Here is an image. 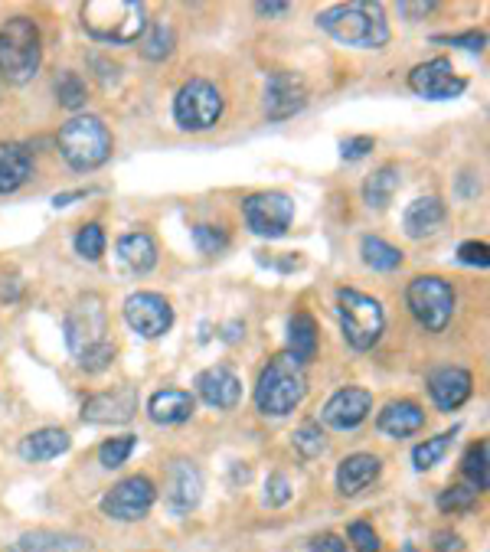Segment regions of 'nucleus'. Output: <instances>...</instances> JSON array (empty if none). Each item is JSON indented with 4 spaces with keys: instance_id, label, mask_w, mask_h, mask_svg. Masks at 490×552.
<instances>
[{
    "instance_id": "nucleus-1",
    "label": "nucleus",
    "mask_w": 490,
    "mask_h": 552,
    "mask_svg": "<svg viewBox=\"0 0 490 552\" xmlns=\"http://www.w3.org/2000/svg\"><path fill=\"white\" fill-rule=\"evenodd\" d=\"M317 27L337 43L357 46V49H379L389 43V23L379 4L370 0H350V4L327 7L317 14Z\"/></svg>"
},
{
    "instance_id": "nucleus-2",
    "label": "nucleus",
    "mask_w": 490,
    "mask_h": 552,
    "mask_svg": "<svg viewBox=\"0 0 490 552\" xmlns=\"http://www.w3.org/2000/svg\"><path fill=\"white\" fill-rule=\"evenodd\" d=\"M105 308L98 298H85L66 317V343L85 373H102L115 360V343L105 337Z\"/></svg>"
},
{
    "instance_id": "nucleus-3",
    "label": "nucleus",
    "mask_w": 490,
    "mask_h": 552,
    "mask_svg": "<svg viewBox=\"0 0 490 552\" xmlns=\"http://www.w3.org/2000/svg\"><path fill=\"white\" fill-rule=\"evenodd\" d=\"M82 27L98 43H138L147 30V7L138 0H89L82 4Z\"/></svg>"
},
{
    "instance_id": "nucleus-4",
    "label": "nucleus",
    "mask_w": 490,
    "mask_h": 552,
    "mask_svg": "<svg viewBox=\"0 0 490 552\" xmlns=\"http://www.w3.org/2000/svg\"><path fill=\"white\" fill-rule=\"evenodd\" d=\"M308 396V376H304V363L294 360L291 353H278V357L268 360V366L259 376V386H255V406L262 415H291L301 406V399Z\"/></svg>"
},
{
    "instance_id": "nucleus-5",
    "label": "nucleus",
    "mask_w": 490,
    "mask_h": 552,
    "mask_svg": "<svg viewBox=\"0 0 490 552\" xmlns=\"http://www.w3.org/2000/svg\"><path fill=\"white\" fill-rule=\"evenodd\" d=\"M40 30L30 17H10L0 27V76L7 82H30L40 69Z\"/></svg>"
},
{
    "instance_id": "nucleus-6",
    "label": "nucleus",
    "mask_w": 490,
    "mask_h": 552,
    "mask_svg": "<svg viewBox=\"0 0 490 552\" xmlns=\"http://www.w3.org/2000/svg\"><path fill=\"white\" fill-rule=\"evenodd\" d=\"M59 151L72 170H95L112 157V131L105 128L102 118L76 115L59 131Z\"/></svg>"
},
{
    "instance_id": "nucleus-7",
    "label": "nucleus",
    "mask_w": 490,
    "mask_h": 552,
    "mask_svg": "<svg viewBox=\"0 0 490 552\" xmlns=\"http://www.w3.org/2000/svg\"><path fill=\"white\" fill-rule=\"evenodd\" d=\"M337 314L343 337L353 350H373L386 330V314L373 294H363L357 288H340L337 294Z\"/></svg>"
},
{
    "instance_id": "nucleus-8",
    "label": "nucleus",
    "mask_w": 490,
    "mask_h": 552,
    "mask_svg": "<svg viewBox=\"0 0 490 552\" xmlns=\"http://www.w3.org/2000/svg\"><path fill=\"white\" fill-rule=\"evenodd\" d=\"M406 304L415 321L438 334L451 324V314H455V288L438 275H419L406 288Z\"/></svg>"
},
{
    "instance_id": "nucleus-9",
    "label": "nucleus",
    "mask_w": 490,
    "mask_h": 552,
    "mask_svg": "<svg viewBox=\"0 0 490 552\" xmlns=\"http://www.w3.org/2000/svg\"><path fill=\"white\" fill-rule=\"evenodd\" d=\"M219 115H223V95L206 79H190L174 98V118L183 131H210Z\"/></svg>"
},
{
    "instance_id": "nucleus-10",
    "label": "nucleus",
    "mask_w": 490,
    "mask_h": 552,
    "mask_svg": "<svg viewBox=\"0 0 490 552\" xmlns=\"http://www.w3.org/2000/svg\"><path fill=\"white\" fill-rule=\"evenodd\" d=\"M242 216L255 236L262 239H281L294 219V203L285 193H252L249 200L242 203Z\"/></svg>"
},
{
    "instance_id": "nucleus-11",
    "label": "nucleus",
    "mask_w": 490,
    "mask_h": 552,
    "mask_svg": "<svg viewBox=\"0 0 490 552\" xmlns=\"http://www.w3.org/2000/svg\"><path fill=\"white\" fill-rule=\"evenodd\" d=\"M154 500H157V490L151 484V477L134 474V477H125V481H118L102 497V513L112 520H121V523H134V520H144L147 513H151Z\"/></svg>"
},
{
    "instance_id": "nucleus-12",
    "label": "nucleus",
    "mask_w": 490,
    "mask_h": 552,
    "mask_svg": "<svg viewBox=\"0 0 490 552\" xmlns=\"http://www.w3.org/2000/svg\"><path fill=\"white\" fill-rule=\"evenodd\" d=\"M125 321L134 334L154 340V337H164L167 330L174 327V308H170V301L164 294L141 291V294H131L125 301Z\"/></svg>"
},
{
    "instance_id": "nucleus-13",
    "label": "nucleus",
    "mask_w": 490,
    "mask_h": 552,
    "mask_svg": "<svg viewBox=\"0 0 490 552\" xmlns=\"http://www.w3.org/2000/svg\"><path fill=\"white\" fill-rule=\"evenodd\" d=\"M409 85H412L415 95L432 98V102L458 98L464 89H468V82L455 76V66H451V59H445V56L428 59V63L415 66V69L409 72Z\"/></svg>"
},
{
    "instance_id": "nucleus-14",
    "label": "nucleus",
    "mask_w": 490,
    "mask_h": 552,
    "mask_svg": "<svg viewBox=\"0 0 490 552\" xmlns=\"http://www.w3.org/2000/svg\"><path fill=\"white\" fill-rule=\"evenodd\" d=\"M304 105H308V85H304L298 72L278 69L268 76L265 82V115L268 118L272 121L294 118Z\"/></svg>"
},
{
    "instance_id": "nucleus-15",
    "label": "nucleus",
    "mask_w": 490,
    "mask_h": 552,
    "mask_svg": "<svg viewBox=\"0 0 490 552\" xmlns=\"http://www.w3.org/2000/svg\"><path fill=\"white\" fill-rule=\"evenodd\" d=\"M370 409H373L370 392L357 389V386H347V389H340L327 399L321 419H324V425L337 428V432H353V428L366 422Z\"/></svg>"
},
{
    "instance_id": "nucleus-16",
    "label": "nucleus",
    "mask_w": 490,
    "mask_h": 552,
    "mask_svg": "<svg viewBox=\"0 0 490 552\" xmlns=\"http://www.w3.org/2000/svg\"><path fill=\"white\" fill-rule=\"evenodd\" d=\"M134 412H138V392H131V389L98 392V396L85 399L82 422H92V425H121V422H131Z\"/></svg>"
},
{
    "instance_id": "nucleus-17",
    "label": "nucleus",
    "mask_w": 490,
    "mask_h": 552,
    "mask_svg": "<svg viewBox=\"0 0 490 552\" xmlns=\"http://www.w3.org/2000/svg\"><path fill=\"white\" fill-rule=\"evenodd\" d=\"M471 389H474V379L461 366H441V370L428 376V396H432V402L441 412L461 409L471 399Z\"/></svg>"
},
{
    "instance_id": "nucleus-18",
    "label": "nucleus",
    "mask_w": 490,
    "mask_h": 552,
    "mask_svg": "<svg viewBox=\"0 0 490 552\" xmlns=\"http://www.w3.org/2000/svg\"><path fill=\"white\" fill-rule=\"evenodd\" d=\"M167 504L174 513H190L203 497V477L190 461H174L167 468Z\"/></svg>"
},
{
    "instance_id": "nucleus-19",
    "label": "nucleus",
    "mask_w": 490,
    "mask_h": 552,
    "mask_svg": "<svg viewBox=\"0 0 490 552\" xmlns=\"http://www.w3.org/2000/svg\"><path fill=\"white\" fill-rule=\"evenodd\" d=\"M196 392H200V399L206 406L232 409V406H239V399H242V383L229 366H210V370H203L196 376Z\"/></svg>"
},
{
    "instance_id": "nucleus-20",
    "label": "nucleus",
    "mask_w": 490,
    "mask_h": 552,
    "mask_svg": "<svg viewBox=\"0 0 490 552\" xmlns=\"http://www.w3.org/2000/svg\"><path fill=\"white\" fill-rule=\"evenodd\" d=\"M33 174V154L27 144L0 141V196L20 190Z\"/></svg>"
},
{
    "instance_id": "nucleus-21",
    "label": "nucleus",
    "mask_w": 490,
    "mask_h": 552,
    "mask_svg": "<svg viewBox=\"0 0 490 552\" xmlns=\"http://www.w3.org/2000/svg\"><path fill=\"white\" fill-rule=\"evenodd\" d=\"M379 471H383V461H379L376 455H350L340 461L337 468V490L343 497H357L363 494L366 487H370Z\"/></svg>"
},
{
    "instance_id": "nucleus-22",
    "label": "nucleus",
    "mask_w": 490,
    "mask_h": 552,
    "mask_svg": "<svg viewBox=\"0 0 490 552\" xmlns=\"http://www.w3.org/2000/svg\"><path fill=\"white\" fill-rule=\"evenodd\" d=\"M193 409H196V399L187 389H161L147 402V415L157 425H183L193 415Z\"/></svg>"
},
{
    "instance_id": "nucleus-23",
    "label": "nucleus",
    "mask_w": 490,
    "mask_h": 552,
    "mask_svg": "<svg viewBox=\"0 0 490 552\" xmlns=\"http://www.w3.org/2000/svg\"><path fill=\"white\" fill-rule=\"evenodd\" d=\"M441 223H445V203L438 196H422V200L409 203L406 213H402V229H406L409 239L432 236V232L441 229Z\"/></svg>"
},
{
    "instance_id": "nucleus-24",
    "label": "nucleus",
    "mask_w": 490,
    "mask_h": 552,
    "mask_svg": "<svg viewBox=\"0 0 490 552\" xmlns=\"http://www.w3.org/2000/svg\"><path fill=\"white\" fill-rule=\"evenodd\" d=\"M422 425H425V412L409 399L389 402V406L379 412V419H376V428L389 438H409V435L419 432Z\"/></svg>"
},
{
    "instance_id": "nucleus-25",
    "label": "nucleus",
    "mask_w": 490,
    "mask_h": 552,
    "mask_svg": "<svg viewBox=\"0 0 490 552\" xmlns=\"http://www.w3.org/2000/svg\"><path fill=\"white\" fill-rule=\"evenodd\" d=\"M72 448V438L63 428H40V432H33L20 441V458L30 461V464H40V461H53L59 455H66Z\"/></svg>"
},
{
    "instance_id": "nucleus-26",
    "label": "nucleus",
    "mask_w": 490,
    "mask_h": 552,
    "mask_svg": "<svg viewBox=\"0 0 490 552\" xmlns=\"http://www.w3.org/2000/svg\"><path fill=\"white\" fill-rule=\"evenodd\" d=\"M118 255L121 262H125L131 272H151V268L157 265V245L154 239L147 236V232H128V236L118 239Z\"/></svg>"
},
{
    "instance_id": "nucleus-27",
    "label": "nucleus",
    "mask_w": 490,
    "mask_h": 552,
    "mask_svg": "<svg viewBox=\"0 0 490 552\" xmlns=\"http://www.w3.org/2000/svg\"><path fill=\"white\" fill-rule=\"evenodd\" d=\"M399 183H402V174H399V167H379L376 174H370V180L363 183V200L370 210H386V206L392 203V196H396L399 190Z\"/></svg>"
},
{
    "instance_id": "nucleus-28",
    "label": "nucleus",
    "mask_w": 490,
    "mask_h": 552,
    "mask_svg": "<svg viewBox=\"0 0 490 552\" xmlns=\"http://www.w3.org/2000/svg\"><path fill=\"white\" fill-rule=\"evenodd\" d=\"M288 353L294 360H301V363H308L317 357V324H314V317L311 314H294L291 317V324H288Z\"/></svg>"
},
{
    "instance_id": "nucleus-29",
    "label": "nucleus",
    "mask_w": 490,
    "mask_h": 552,
    "mask_svg": "<svg viewBox=\"0 0 490 552\" xmlns=\"http://www.w3.org/2000/svg\"><path fill=\"white\" fill-rule=\"evenodd\" d=\"M141 56L144 59H151V63H161V59H167L170 53H174V43H177V36H174V27L164 20H157V23H147V30L141 36Z\"/></svg>"
},
{
    "instance_id": "nucleus-30",
    "label": "nucleus",
    "mask_w": 490,
    "mask_h": 552,
    "mask_svg": "<svg viewBox=\"0 0 490 552\" xmlns=\"http://www.w3.org/2000/svg\"><path fill=\"white\" fill-rule=\"evenodd\" d=\"M360 255H363V262L373 268V272H396V268L402 265V252L396 249V245H389V242L376 239V236L363 239Z\"/></svg>"
},
{
    "instance_id": "nucleus-31",
    "label": "nucleus",
    "mask_w": 490,
    "mask_h": 552,
    "mask_svg": "<svg viewBox=\"0 0 490 552\" xmlns=\"http://www.w3.org/2000/svg\"><path fill=\"white\" fill-rule=\"evenodd\" d=\"M458 435V428H451V432H441L435 438H425L419 448L412 451V464H415V471H428V468H435V464L448 455V448H451V441H455Z\"/></svg>"
},
{
    "instance_id": "nucleus-32",
    "label": "nucleus",
    "mask_w": 490,
    "mask_h": 552,
    "mask_svg": "<svg viewBox=\"0 0 490 552\" xmlns=\"http://www.w3.org/2000/svg\"><path fill=\"white\" fill-rule=\"evenodd\" d=\"M79 539L59 536V533H27L17 539L14 552H72Z\"/></svg>"
},
{
    "instance_id": "nucleus-33",
    "label": "nucleus",
    "mask_w": 490,
    "mask_h": 552,
    "mask_svg": "<svg viewBox=\"0 0 490 552\" xmlns=\"http://www.w3.org/2000/svg\"><path fill=\"white\" fill-rule=\"evenodd\" d=\"M487 451H490L487 441H477V445L468 448V455H464V461H461V474L468 477V484L477 490V494L487 490Z\"/></svg>"
},
{
    "instance_id": "nucleus-34",
    "label": "nucleus",
    "mask_w": 490,
    "mask_h": 552,
    "mask_svg": "<svg viewBox=\"0 0 490 552\" xmlns=\"http://www.w3.org/2000/svg\"><path fill=\"white\" fill-rule=\"evenodd\" d=\"M294 451H298L304 461L321 458L324 451H327V438L321 432V425H317V422H304L298 432H294Z\"/></svg>"
},
{
    "instance_id": "nucleus-35",
    "label": "nucleus",
    "mask_w": 490,
    "mask_h": 552,
    "mask_svg": "<svg viewBox=\"0 0 490 552\" xmlns=\"http://www.w3.org/2000/svg\"><path fill=\"white\" fill-rule=\"evenodd\" d=\"M56 98H59V105L69 108V112H79L85 105V98H89V89H85L79 72H63V76L56 79Z\"/></svg>"
},
{
    "instance_id": "nucleus-36",
    "label": "nucleus",
    "mask_w": 490,
    "mask_h": 552,
    "mask_svg": "<svg viewBox=\"0 0 490 552\" xmlns=\"http://www.w3.org/2000/svg\"><path fill=\"white\" fill-rule=\"evenodd\" d=\"M138 448V438L134 435H121V438H108L102 448H98V461H102V468L108 471H115L121 468L128 458H131V451Z\"/></svg>"
},
{
    "instance_id": "nucleus-37",
    "label": "nucleus",
    "mask_w": 490,
    "mask_h": 552,
    "mask_svg": "<svg viewBox=\"0 0 490 552\" xmlns=\"http://www.w3.org/2000/svg\"><path fill=\"white\" fill-rule=\"evenodd\" d=\"M76 252L85 262H98L105 255V229L98 223H89L76 232Z\"/></svg>"
},
{
    "instance_id": "nucleus-38",
    "label": "nucleus",
    "mask_w": 490,
    "mask_h": 552,
    "mask_svg": "<svg viewBox=\"0 0 490 552\" xmlns=\"http://www.w3.org/2000/svg\"><path fill=\"white\" fill-rule=\"evenodd\" d=\"M477 504V490L471 484H458V487H448L445 494L438 497V507L445 513H458V510H471Z\"/></svg>"
},
{
    "instance_id": "nucleus-39",
    "label": "nucleus",
    "mask_w": 490,
    "mask_h": 552,
    "mask_svg": "<svg viewBox=\"0 0 490 552\" xmlns=\"http://www.w3.org/2000/svg\"><path fill=\"white\" fill-rule=\"evenodd\" d=\"M193 242L203 255H219L229 245V236H226V229H219V226H196Z\"/></svg>"
},
{
    "instance_id": "nucleus-40",
    "label": "nucleus",
    "mask_w": 490,
    "mask_h": 552,
    "mask_svg": "<svg viewBox=\"0 0 490 552\" xmlns=\"http://www.w3.org/2000/svg\"><path fill=\"white\" fill-rule=\"evenodd\" d=\"M291 500V484L285 474H272L265 481V504L268 507H285Z\"/></svg>"
},
{
    "instance_id": "nucleus-41",
    "label": "nucleus",
    "mask_w": 490,
    "mask_h": 552,
    "mask_svg": "<svg viewBox=\"0 0 490 552\" xmlns=\"http://www.w3.org/2000/svg\"><path fill=\"white\" fill-rule=\"evenodd\" d=\"M458 262L461 265H474V268H487L490 265V245L487 242H464V245H458Z\"/></svg>"
},
{
    "instance_id": "nucleus-42",
    "label": "nucleus",
    "mask_w": 490,
    "mask_h": 552,
    "mask_svg": "<svg viewBox=\"0 0 490 552\" xmlns=\"http://www.w3.org/2000/svg\"><path fill=\"white\" fill-rule=\"evenodd\" d=\"M350 543L357 552H379V536L370 523H353L350 526Z\"/></svg>"
},
{
    "instance_id": "nucleus-43",
    "label": "nucleus",
    "mask_w": 490,
    "mask_h": 552,
    "mask_svg": "<svg viewBox=\"0 0 490 552\" xmlns=\"http://www.w3.org/2000/svg\"><path fill=\"white\" fill-rule=\"evenodd\" d=\"M435 43H445V46H461V49H471V53H481L487 36L481 30H471V33H455V36H435Z\"/></svg>"
},
{
    "instance_id": "nucleus-44",
    "label": "nucleus",
    "mask_w": 490,
    "mask_h": 552,
    "mask_svg": "<svg viewBox=\"0 0 490 552\" xmlns=\"http://www.w3.org/2000/svg\"><path fill=\"white\" fill-rule=\"evenodd\" d=\"M373 138H366V134H360V138H347L340 141V157L343 161H360V157H366L373 151Z\"/></svg>"
},
{
    "instance_id": "nucleus-45",
    "label": "nucleus",
    "mask_w": 490,
    "mask_h": 552,
    "mask_svg": "<svg viewBox=\"0 0 490 552\" xmlns=\"http://www.w3.org/2000/svg\"><path fill=\"white\" fill-rule=\"evenodd\" d=\"M432 546H435V552H464V539L451 530H438Z\"/></svg>"
},
{
    "instance_id": "nucleus-46",
    "label": "nucleus",
    "mask_w": 490,
    "mask_h": 552,
    "mask_svg": "<svg viewBox=\"0 0 490 552\" xmlns=\"http://www.w3.org/2000/svg\"><path fill=\"white\" fill-rule=\"evenodd\" d=\"M311 552H347V543H343V539L334 536V533H324L311 543Z\"/></svg>"
},
{
    "instance_id": "nucleus-47",
    "label": "nucleus",
    "mask_w": 490,
    "mask_h": 552,
    "mask_svg": "<svg viewBox=\"0 0 490 552\" xmlns=\"http://www.w3.org/2000/svg\"><path fill=\"white\" fill-rule=\"evenodd\" d=\"M438 4H432V0H425V4H399V10L406 17H425V14H432Z\"/></svg>"
},
{
    "instance_id": "nucleus-48",
    "label": "nucleus",
    "mask_w": 490,
    "mask_h": 552,
    "mask_svg": "<svg viewBox=\"0 0 490 552\" xmlns=\"http://www.w3.org/2000/svg\"><path fill=\"white\" fill-rule=\"evenodd\" d=\"M255 10H259L262 17H278V14H288L291 4H255Z\"/></svg>"
}]
</instances>
